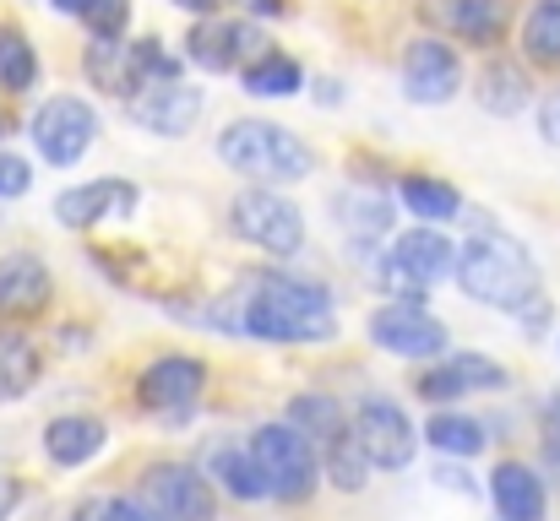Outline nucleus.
Wrapping results in <instances>:
<instances>
[{"label": "nucleus", "mask_w": 560, "mask_h": 521, "mask_svg": "<svg viewBox=\"0 0 560 521\" xmlns=\"http://www.w3.org/2000/svg\"><path fill=\"white\" fill-rule=\"evenodd\" d=\"M234 5H245L250 16H283V0H234Z\"/></svg>", "instance_id": "4c0bfd02"}, {"label": "nucleus", "mask_w": 560, "mask_h": 521, "mask_svg": "<svg viewBox=\"0 0 560 521\" xmlns=\"http://www.w3.org/2000/svg\"><path fill=\"white\" fill-rule=\"evenodd\" d=\"M245 332L261 343H332L338 321L316 283L305 277H267L245 305Z\"/></svg>", "instance_id": "f03ea898"}, {"label": "nucleus", "mask_w": 560, "mask_h": 521, "mask_svg": "<svg viewBox=\"0 0 560 521\" xmlns=\"http://www.w3.org/2000/svg\"><path fill=\"white\" fill-rule=\"evenodd\" d=\"M381 277H386L397 294H424V288L457 277V245H452L441 228H430V223H424V228H408V234L392 239Z\"/></svg>", "instance_id": "39448f33"}, {"label": "nucleus", "mask_w": 560, "mask_h": 521, "mask_svg": "<svg viewBox=\"0 0 560 521\" xmlns=\"http://www.w3.org/2000/svg\"><path fill=\"white\" fill-rule=\"evenodd\" d=\"M371 343L392 358H446V327L435 316L419 310V299H402V305H386L371 316Z\"/></svg>", "instance_id": "1a4fd4ad"}, {"label": "nucleus", "mask_w": 560, "mask_h": 521, "mask_svg": "<svg viewBox=\"0 0 560 521\" xmlns=\"http://www.w3.org/2000/svg\"><path fill=\"white\" fill-rule=\"evenodd\" d=\"M218 158L234 174H250L261 185H294L316 169V153L289 126H272V120H234L218 137Z\"/></svg>", "instance_id": "7ed1b4c3"}, {"label": "nucleus", "mask_w": 560, "mask_h": 521, "mask_svg": "<svg viewBox=\"0 0 560 521\" xmlns=\"http://www.w3.org/2000/svg\"><path fill=\"white\" fill-rule=\"evenodd\" d=\"M201 109H207V98H201V87H190L186 76L153 82V87H142V93L131 98V115H137L148 131H159V137H186L190 126L201 120Z\"/></svg>", "instance_id": "2eb2a0df"}, {"label": "nucleus", "mask_w": 560, "mask_h": 521, "mask_svg": "<svg viewBox=\"0 0 560 521\" xmlns=\"http://www.w3.org/2000/svg\"><path fill=\"white\" fill-rule=\"evenodd\" d=\"M490 500L501 521H545V478L528 462H501L490 473Z\"/></svg>", "instance_id": "6ab92c4d"}, {"label": "nucleus", "mask_w": 560, "mask_h": 521, "mask_svg": "<svg viewBox=\"0 0 560 521\" xmlns=\"http://www.w3.org/2000/svg\"><path fill=\"white\" fill-rule=\"evenodd\" d=\"M229 223H234V234H240L245 245H256V250H267V256H294V250L305 245V217H300V206H294L289 196L267 190V185L234 196Z\"/></svg>", "instance_id": "423d86ee"}, {"label": "nucleus", "mask_w": 560, "mask_h": 521, "mask_svg": "<svg viewBox=\"0 0 560 521\" xmlns=\"http://www.w3.org/2000/svg\"><path fill=\"white\" fill-rule=\"evenodd\" d=\"M38 347L27 343L22 332L0 327V402H22L38 386Z\"/></svg>", "instance_id": "5701e85b"}, {"label": "nucleus", "mask_w": 560, "mask_h": 521, "mask_svg": "<svg viewBox=\"0 0 560 521\" xmlns=\"http://www.w3.org/2000/svg\"><path fill=\"white\" fill-rule=\"evenodd\" d=\"M457 82H463V66H457V49H446L441 38H413L408 55H402V98L408 104H452L457 98Z\"/></svg>", "instance_id": "f8f14e48"}, {"label": "nucleus", "mask_w": 560, "mask_h": 521, "mask_svg": "<svg viewBox=\"0 0 560 521\" xmlns=\"http://www.w3.org/2000/svg\"><path fill=\"white\" fill-rule=\"evenodd\" d=\"M27 185H33L27 158H16V153H0V201H11V196H27Z\"/></svg>", "instance_id": "f704fd0d"}, {"label": "nucleus", "mask_w": 560, "mask_h": 521, "mask_svg": "<svg viewBox=\"0 0 560 521\" xmlns=\"http://www.w3.org/2000/svg\"><path fill=\"white\" fill-rule=\"evenodd\" d=\"M506 386V369L485 353H446L441 364H430L413 391L424 402H457V396H474V391H501Z\"/></svg>", "instance_id": "ddd939ff"}, {"label": "nucleus", "mask_w": 560, "mask_h": 521, "mask_svg": "<svg viewBox=\"0 0 560 521\" xmlns=\"http://www.w3.org/2000/svg\"><path fill=\"white\" fill-rule=\"evenodd\" d=\"M201 391H207V364L190 358V353H170V358L148 364L142 380H137V402L148 413H170V418L190 413L201 402Z\"/></svg>", "instance_id": "9b49d317"}, {"label": "nucleus", "mask_w": 560, "mask_h": 521, "mask_svg": "<svg viewBox=\"0 0 560 521\" xmlns=\"http://www.w3.org/2000/svg\"><path fill=\"white\" fill-rule=\"evenodd\" d=\"M126 16H131L126 0H93V5H88V27H93V38H120V33H126Z\"/></svg>", "instance_id": "72a5a7b5"}, {"label": "nucleus", "mask_w": 560, "mask_h": 521, "mask_svg": "<svg viewBox=\"0 0 560 521\" xmlns=\"http://www.w3.org/2000/svg\"><path fill=\"white\" fill-rule=\"evenodd\" d=\"M457 283H463V294H468L474 305L512 310V316H517L528 299H539V267H534V256H528L512 234H501V228L474 234V239L457 250Z\"/></svg>", "instance_id": "f257e3e1"}, {"label": "nucleus", "mask_w": 560, "mask_h": 521, "mask_svg": "<svg viewBox=\"0 0 560 521\" xmlns=\"http://www.w3.org/2000/svg\"><path fill=\"white\" fill-rule=\"evenodd\" d=\"M250 451H256V462H261V473H267L272 500L300 506V500L316 495L322 462H316V446H311V435H305L300 424H261V429L250 435Z\"/></svg>", "instance_id": "20e7f679"}, {"label": "nucleus", "mask_w": 560, "mask_h": 521, "mask_svg": "<svg viewBox=\"0 0 560 521\" xmlns=\"http://www.w3.org/2000/svg\"><path fill=\"white\" fill-rule=\"evenodd\" d=\"M98 521H175L164 517L153 500H137V495H115V500H104L98 506Z\"/></svg>", "instance_id": "473e14b6"}, {"label": "nucleus", "mask_w": 560, "mask_h": 521, "mask_svg": "<svg viewBox=\"0 0 560 521\" xmlns=\"http://www.w3.org/2000/svg\"><path fill=\"white\" fill-rule=\"evenodd\" d=\"M354 440H360V451L371 457V467H381V473H402L413 462V451H419V435H413L408 413L397 402H381V396H371L354 413Z\"/></svg>", "instance_id": "9d476101"}, {"label": "nucleus", "mask_w": 560, "mask_h": 521, "mask_svg": "<svg viewBox=\"0 0 560 521\" xmlns=\"http://www.w3.org/2000/svg\"><path fill=\"white\" fill-rule=\"evenodd\" d=\"M142 489H148V500H153L164 517H175V521H212L218 517V500H212V489H207V478H201L196 467L164 462V467L148 473Z\"/></svg>", "instance_id": "dca6fc26"}, {"label": "nucleus", "mask_w": 560, "mask_h": 521, "mask_svg": "<svg viewBox=\"0 0 560 521\" xmlns=\"http://www.w3.org/2000/svg\"><path fill=\"white\" fill-rule=\"evenodd\" d=\"M528 104H534V82H528L523 66H512V60H490V66L479 71V109H485V115L512 120V115H523Z\"/></svg>", "instance_id": "4be33fe9"}, {"label": "nucleus", "mask_w": 560, "mask_h": 521, "mask_svg": "<svg viewBox=\"0 0 560 521\" xmlns=\"http://www.w3.org/2000/svg\"><path fill=\"white\" fill-rule=\"evenodd\" d=\"M435 478H441V484H452V489H468V473H457V467H441Z\"/></svg>", "instance_id": "ea45409f"}, {"label": "nucleus", "mask_w": 560, "mask_h": 521, "mask_svg": "<svg viewBox=\"0 0 560 521\" xmlns=\"http://www.w3.org/2000/svg\"><path fill=\"white\" fill-rule=\"evenodd\" d=\"M186 55L201 71H245V66H256L272 49H267V33L256 22H245V16H207V22L190 27Z\"/></svg>", "instance_id": "0eeeda50"}, {"label": "nucleus", "mask_w": 560, "mask_h": 521, "mask_svg": "<svg viewBox=\"0 0 560 521\" xmlns=\"http://www.w3.org/2000/svg\"><path fill=\"white\" fill-rule=\"evenodd\" d=\"M240 82H245V93H256V98H294V93L305 87V71H300L289 55H261L256 66L240 71Z\"/></svg>", "instance_id": "bb28decb"}, {"label": "nucleus", "mask_w": 560, "mask_h": 521, "mask_svg": "<svg viewBox=\"0 0 560 521\" xmlns=\"http://www.w3.org/2000/svg\"><path fill=\"white\" fill-rule=\"evenodd\" d=\"M16 506H22V484L16 478H0V521H11Z\"/></svg>", "instance_id": "e433bc0d"}, {"label": "nucleus", "mask_w": 560, "mask_h": 521, "mask_svg": "<svg viewBox=\"0 0 560 521\" xmlns=\"http://www.w3.org/2000/svg\"><path fill=\"white\" fill-rule=\"evenodd\" d=\"M98 137V115L82 104V98H49L38 104L33 115V147L55 164V169H71Z\"/></svg>", "instance_id": "6e6552de"}, {"label": "nucleus", "mask_w": 560, "mask_h": 521, "mask_svg": "<svg viewBox=\"0 0 560 521\" xmlns=\"http://www.w3.org/2000/svg\"><path fill=\"white\" fill-rule=\"evenodd\" d=\"M523 55L539 71H560V0H539L523 16Z\"/></svg>", "instance_id": "a878e982"}, {"label": "nucleus", "mask_w": 560, "mask_h": 521, "mask_svg": "<svg viewBox=\"0 0 560 521\" xmlns=\"http://www.w3.org/2000/svg\"><path fill=\"white\" fill-rule=\"evenodd\" d=\"M49 5H55V11H66V16H88V5H93V0H49Z\"/></svg>", "instance_id": "58836bf2"}, {"label": "nucleus", "mask_w": 560, "mask_h": 521, "mask_svg": "<svg viewBox=\"0 0 560 521\" xmlns=\"http://www.w3.org/2000/svg\"><path fill=\"white\" fill-rule=\"evenodd\" d=\"M289 424H300L311 440H322V446H332L338 435H349V418H343V402H332V396H294V407H289Z\"/></svg>", "instance_id": "c85d7f7f"}, {"label": "nucleus", "mask_w": 560, "mask_h": 521, "mask_svg": "<svg viewBox=\"0 0 560 521\" xmlns=\"http://www.w3.org/2000/svg\"><path fill=\"white\" fill-rule=\"evenodd\" d=\"M212 478H218L234 500H267V495H272V489H267V473H261V462H256L250 446H245V451L218 446V451H212Z\"/></svg>", "instance_id": "b1692460"}, {"label": "nucleus", "mask_w": 560, "mask_h": 521, "mask_svg": "<svg viewBox=\"0 0 560 521\" xmlns=\"http://www.w3.org/2000/svg\"><path fill=\"white\" fill-rule=\"evenodd\" d=\"M424 440L441 457H479L485 451V424L479 418H463V413H435L424 424Z\"/></svg>", "instance_id": "cd10ccee"}, {"label": "nucleus", "mask_w": 560, "mask_h": 521, "mask_svg": "<svg viewBox=\"0 0 560 521\" xmlns=\"http://www.w3.org/2000/svg\"><path fill=\"white\" fill-rule=\"evenodd\" d=\"M322 467H327V478L338 484V489H365V473H371V457L360 451V440H354V424H349V435H338L332 446H322Z\"/></svg>", "instance_id": "c756f323"}, {"label": "nucleus", "mask_w": 560, "mask_h": 521, "mask_svg": "<svg viewBox=\"0 0 560 521\" xmlns=\"http://www.w3.org/2000/svg\"><path fill=\"white\" fill-rule=\"evenodd\" d=\"M142 201L137 185L126 179H93V185H71L55 196V217L66 228H98V223H115V217H131Z\"/></svg>", "instance_id": "4468645a"}, {"label": "nucleus", "mask_w": 560, "mask_h": 521, "mask_svg": "<svg viewBox=\"0 0 560 521\" xmlns=\"http://www.w3.org/2000/svg\"><path fill=\"white\" fill-rule=\"evenodd\" d=\"M338 212H343V228H354L360 239H371V234H386L392 228V206L381 201V196H338Z\"/></svg>", "instance_id": "2f4dec72"}, {"label": "nucleus", "mask_w": 560, "mask_h": 521, "mask_svg": "<svg viewBox=\"0 0 560 521\" xmlns=\"http://www.w3.org/2000/svg\"><path fill=\"white\" fill-rule=\"evenodd\" d=\"M38 82V55L16 27H0V87L5 93H27Z\"/></svg>", "instance_id": "7c9ffc66"}, {"label": "nucleus", "mask_w": 560, "mask_h": 521, "mask_svg": "<svg viewBox=\"0 0 560 521\" xmlns=\"http://www.w3.org/2000/svg\"><path fill=\"white\" fill-rule=\"evenodd\" d=\"M82 66H88V76H93L104 93H120V98H131L137 87H148L137 44H120V38H93Z\"/></svg>", "instance_id": "aec40b11"}, {"label": "nucleus", "mask_w": 560, "mask_h": 521, "mask_svg": "<svg viewBox=\"0 0 560 521\" xmlns=\"http://www.w3.org/2000/svg\"><path fill=\"white\" fill-rule=\"evenodd\" d=\"M55 294V277L38 256H0V316H38Z\"/></svg>", "instance_id": "a211bd4d"}, {"label": "nucleus", "mask_w": 560, "mask_h": 521, "mask_svg": "<svg viewBox=\"0 0 560 521\" xmlns=\"http://www.w3.org/2000/svg\"><path fill=\"white\" fill-rule=\"evenodd\" d=\"M397 196H402V206L413 212V217H424V223H452L457 212H463V196L446 185V179H424V174H408L402 185H397Z\"/></svg>", "instance_id": "393cba45"}, {"label": "nucleus", "mask_w": 560, "mask_h": 521, "mask_svg": "<svg viewBox=\"0 0 560 521\" xmlns=\"http://www.w3.org/2000/svg\"><path fill=\"white\" fill-rule=\"evenodd\" d=\"M435 16L457 44H474V49H495L506 38V22H512L506 0H441Z\"/></svg>", "instance_id": "f3484780"}, {"label": "nucleus", "mask_w": 560, "mask_h": 521, "mask_svg": "<svg viewBox=\"0 0 560 521\" xmlns=\"http://www.w3.org/2000/svg\"><path fill=\"white\" fill-rule=\"evenodd\" d=\"M175 5H180V11H196V16H201V11H212L218 0H175Z\"/></svg>", "instance_id": "a19ab883"}, {"label": "nucleus", "mask_w": 560, "mask_h": 521, "mask_svg": "<svg viewBox=\"0 0 560 521\" xmlns=\"http://www.w3.org/2000/svg\"><path fill=\"white\" fill-rule=\"evenodd\" d=\"M539 137L560 147V87L556 93H545V104H539Z\"/></svg>", "instance_id": "c9c22d12"}, {"label": "nucleus", "mask_w": 560, "mask_h": 521, "mask_svg": "<svg viewBox=\"0 0 560 521\" xmlns=\"http://www.w3.org/2000/svg\"><path fill=\"white\" fill-rule=\"evenodd\" d=\"M0 137H5V115H0Z\"/></svg>", "instance_id": "79ce46f5"}, {"label": "nucleus", "mask_w": 560, "mask_h": 521, "mask_svg": "<svg viewBox=\"0 0 560 521\" xmlns=\"http://www.w3.org/2000/svg\"><path fill=\"white\" fill-rule=\"evenodd\" d=\"M104 440H109V429H104L98 418H88V413H66V418H55V424L44 429V451H49L55 467H82V462H93V457L104 451Z\"/></svg>", "instance_id": "412c9836"}]
</instances>
